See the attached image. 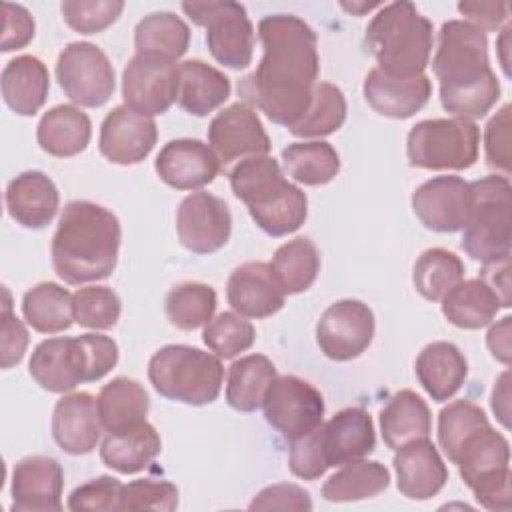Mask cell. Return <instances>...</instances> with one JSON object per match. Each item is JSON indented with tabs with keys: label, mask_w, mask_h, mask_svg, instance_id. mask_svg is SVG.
<instances>
[{
	"label": "cell",
	"mask_w": 512,
	"mask_h": 512,
	"mask_svg": "<svg viewBox=\"0 0 512 512\" xmlns=\"http://www.w3.org/2000/svg\"><path fill=\"white\" fill-rule=\"evenodd\" d=\"M258 36L262 60L238 82V94L274 124L290 128L308 110L318 84L316 34L298 16L272 14L258 22Z\"/></svg>",
	"instance_id": "obj_1"
},
{
	"label": "cell",
	"mask_w": 512,
	"mask_h": 512,
	"mask_svg": "<svg viewBox=\"0 0 512 512\" xmlns=\"http://www.w3.org/2000/svg\"><path fill=\"white\" fill-rule=\"evenodd\" d=\"M432 70L440 82V102L454 118H482L500 98V82L488 62L486 34L466 20L442 24Z\"/></svg>",
	"instance_id": "obj_2"
},
{
	"label": "cell",
	"mask_w": 512,
	"mask_h": 512,
	"mask_svg": "<svg viewBox=\"0 0 512 512\" xmlns=\"http://www.w3.org/2000/svg\"><path fill=\"white\" fill-rule=\"evenodd\" d=\"M120 240L122 228L114 212L88 200H72L52 236L54 272L68 284L108 278L118 262Z\"/></svg>",
	"instance_id": "obj_3"
},
{
	"label": "cell",
	"mask_w": 512,
	"mask_h": 512,
	"mask_svg": "<svg viewBox=\"0 0 512 512\" xmlns=\"http://www.w3.org/2000/svg\"><path fill=\"white\" fill-rule=\"evenodd\" d=\"M118 362V344L104 334L42 340L30 358V376L48 392L64 394L80 382H96Z\"/></svg>",
	"instance_id": "obj_4"
},
{
	"label": "cell",
	"mask_w": 512,
	"mask_h": 512,
	"mask_svg": "<svg viewBox=\"0 0 512 512\" xmlns=\"http://www.w3.org/2000/svg\"><path fill=\"white\" fill-rule=\"evenodd\" d=\"M366 46L382 72L398 78L420 76L432 52V22L406 0L380 6L366 28Z\"/></svg>",
	"instance_id": "obj_5"
},
{
	"label": "cell",
	"mask_w": 512,
	"mask_h": 512,
	"mask_svg": "<svg viewBox=\"0 0 512 512\" xmlns=\"http://www.w3.org/2000/svg\"><path fill=\"white\" fill-rule=\"evenodd\" d=\"M148 378L160 396L204 406L218 398L224 368L216 354L186 344H168L150 358Z\"/></svg>",
	"instance_id": "obj_6"
},
{
	"label": "cell",
	"mask_w": 512,
	"mask_h": 512,
	"mask_svg": "<svg viewBox=\"0 0 512 512\" xmlns=\"http://www.w3.org/2000/svg\"><path fill=\"white\" fill-rule=\"evenodd\" d=\"M472 208L462 228L464 252L492 264L510 258V180L508 176H486L470 182Z\"/></svg>",
	"instance_id": "obj_7"
},
{
	"label": "cell",
	"mask_w": 512,
	"mask_h": 512,
	"mask_svg": "<svg viewBox=\"0 0 512 512\" xmlns=\"http://www.w3.org/2000/svg\"><path fill=\"white\" fill-rule=\"evenodd\" d=\"M480 128L462 118H432L412 126L406 140L410 166L466 170L478 160Z\"/></svg>",
	"instance_id": "obj_8"
},
{
	"label": "cell",
	"mask_w": 512,
	"mask_h": 512,
	"mask_svg": "<svg viewBox=\"0 0 512 512\" xmlns=\"http://www.w3.org/2000/svg\"><path fill=\"white\" fill-rule=\"evenodd\" d=\"M184 14L206 28V44L214 60L240 70L252 62L254 28L246 8L238 2H184Z\"/></svg>",
	"instance_id": "obj_9"
},
{
	"label": "cell",
	"mask_w": 512,
	"mask_h": 512,
	"mask_svg": "<svg viewBox=\"0 0 512 512\" xmlns=\"http://www.w3.org/2000/svg\"><path fill=\"white\" fill-rule=\"evenodd\" d=\"M56 78L64 94L84 108L104 106L116 86L108 56L90 42H72L60 52Z\"/></svg>",
	"instance_id": "obj_10"
},
{
	"label": "cell",
	"mask_w": 512,
	"mask_h": 512,
	"mask_svg": "<svg viewBox=\"0 0 512 512\" xmlns=\"http://www.w3.org/2000/svg\"><path fill=\"white\" fill-rule=\"evenodd\" d=\"M262 408L266 422L286 440L294 442L320 426L324 398L310 382L286 374L272 380Z\"/></svg>",
	"instance_id": "obj_11"
},
{
	"label": "cell",
	"mask_w": 512,
	"mask_h": 512,
	"mask_svg": "<svg viewBox=\"0 0 512 512\" xmlns=\"http://www.w3.org/2000/svg\"><path fill=\"white\" fill-rule=\"evenodd\" d=\"M208 146L216 154L220 168H228L244 158L266 156L272 144L256 110L246 102H234L212 118Z\"/></svg>",
	"instance_id": "obj_12"
},
{
	"label": "cell",
	"mask_w": 512,
	"mask_h": 512,
	"mask_svg": "<svg viewBox=\"0 0 512 512\" xmlns=\"http://www.w3.org/2000/svg\"><path fill=\"white\" fill-rule=\"evenodd\" d=\"M374 338V314L360 300L330 304L318 320L316 342L322 354L336 362L360 356Z\"/></svg>",
	"instance_id": "obj_13"
},
{
	"label": "cell",
	"mask_w": 512,
	"mask_h": 512,
	"mask_svg": "<svg viewBox=\"0 0 512 512\" xmlns=\"http://www.w3.org/2000/svg\"><path fill=\"white\" fill-rule=\"evenodd\" d=\"M122 98L124 106L144 116L164 114L178 98V66L136 54L122 72Z\"/></svg>",
	"instance_id": "obj_14"
},
{
	"label": "cell",
	"mask_w": 512,
	"mask_h": 512,
	"mask_svg": "<svg viewBox=\"0 0 512 512\" xmlns=\"http://www.w3.org/2000/svg\"><path fill=\"white\" fill-rule=\"evenodd\" d=\"M176 232L180 244L194 254L220 250L232 232L228 204L208 192L188 194L176 212Z\"/></svg>",
	"instance_id": "obj_15"
},
{
	"label": "cell",
	"mask_w": 512,
	"mask_h": 512,
	"mask_svg": "<svg viewBox=\"0 0 512 512\" xmlns=\"http://www.w3.org/2000/svg\"><path fill=\"white\" fill-rule=\"evenodd\" d=\"M472 208L470 182L460 176H436L412 194V210L434 232H458L466 226Z\"/></svg>",
	"instance_id": "obj_16"
},
{
	"label": "cell",
	"mask_w": 512,
	"mask_h": 512,
	"mask_svg": "<svg viewBox=\"0 0 512 512\" xmlns=\"http://www.w3.org/2000/svg\"><path fill=\"white\" fill-rule=\"evenodd\" d=\"M156 138V122L150 116L128 106H116L106 114L100 126L98 148L112 164L132 166L152 152Z\"/></svg>",
	"instance_id": "obj_17"
},
{
	"label": "cell",
	"mask_w": 512,
	"mask_h": 512,
	"mask_svg": "<svg viewBox=\"0 0 512 512\" xmlns=\"http://www.w3.org/2000/svg\"><path fill=\"white\" fill-rule=\"evenodd\" d=\"M64 470L48 456H28L12 470L14 512H58L62 510Z\"/></svg>",
	"instance_id": "obj_18"
},
{
	"label": "cell",
	"mask_w": 512,
	"mask_h": 512,
	"mask_svg": "<svg viewBox=\"0 0 512 512\" xmlns=\"http://www.w3.org/2000/svg\"><path fill=\"white\" fill-rule=\"evenodd\" d=\"M318 446L328 468L368 456L376 446L372 416L362 408H344L316 428Z\"/></svg>",
	"instance_id": "obj_19"
},
{
	"label": "cell",
	"mask_w": 512,
	"mask_h": 512,
	"mask_svg": "<svg viewBox=\"0 0 512 512\" xmlns=\"http://www.w3.org/2000/svg\"><path fill=\"white\" fill-rule=\"evenodd\" d=\"M154 168L160 180L170 188L198 190L218 176L220 162L208 144L192 138H178L162 146Z\"/></svg>",
	"instance_id": "obj_20"
},
{
	"label": "cell",
	"mask_w": 512,
	"mask_h": 512,
	"mask_svg": "<svg viewBox=\"0 0 512 512\" xmlns=\"http://www.w3.org/2000/svg\"><path fill=\"white\" fill-rule=\"evenodd\" d=\"M102 434V420L98 414V398L90 392L64 394L52 414V436L56 444L72 454H88L96 448Z\"/></svg>",
	"instance_id": "obj_21"
},
{
	"label": "cell",
	"mask_w": 512,
	"mask_h": 512,
	"mask_svg": "<svg viewBox=\"0 0 512 512\" xmlns=\"http://www.w3.org/2000/svg\"><path fill=\"white\" fill-rule=\"evenodd\" d=\"M392 464L398 490L410 500H428L436 496L448 480V468L428 438L398 448Z\"/></svg>",
	"instance_id": "obj_22"
},
{
	"label": "cell",
	"mask_w": 512,
	"mask_h": 512,
	"mask_svg": "<svg viewBox=\"0 0 512 512\" xmlns=\"http://www.w3.org/2000/svg\"><path fill=\"white\" fill-rule=\"evenodd\" d=\"M228 304L244 318H268L284 306V290L276 282L270 264L244 262L228 278Z\"/></svg>",
	"instance_id": "obj_23"
},
{
	"label": "cell",
	"mask_w": 512,
	"mask_h": 512,
	"mask_svg": "<svg viewBox=\"0 0 512 512\" xmlns=\"http://www.w3.org/2000/svg\"><path fill=\"white\" fill-rule=\"evenodd\" d=\"M364 98L374 112L388 118H410L426 106L432 94V82L426 74L398 78L372 68L364 78Z\"/></svg>",
	"instance_id": "obj_24"
},
{
	"label": "cell",
	"mask_w": 512,
	"mask_h": 512,
	"mask_svg": "<svg viewBox=\"0 0 512 512\" xmlns=\"http://www.w3.org/2000/svg\"><path fill=\"white\" fill-rule=\"evenodd\" d=\"M56 184L38 170H26L6 186V208L12 220L24 228H44L58 210Z\"/></svg>",
	"instance_id": "obj_25"
},
{
	"label": "cell",
	"mask_w": 512,
	"mask_h": 512,
	"mask_svg": "<svg viewBox=\"0 0 512 512\" xmlns=\"http://www.w3.org/2000/svg\"><path fill=\"white\" fill-rule=\"evenodd\" d=\"M2 98L18 116H34L46 102L50 74L46 64L30 54L12 58L0 78Z\"/></svg>",
	"instance_id": "obj_26"
},
{
	"label": "cell",
	"mask_w": 512,
	"mask_h": 512,
	"mask_svg": "<svg viewBox=\"0 0 512 512\" xmlns=\"http://www.w3.org/2000/svg\"><path fill=\"white\" fill-rule=\"evenodd\" d=\"M468 362L452 342H432L416 358V376L436 402L450 400L464 384Z\"/></svg>",
	"instance_id": "obj_27"
},
{
	"label": "cell",
	"mask_w": 512,
	"mask_h": 512,
	"mask_svg": "<svg viewBox=\"0 0 512 512\" xmlns=\"http://www.w3.org/2000/svg\"><path fill=\"white\" fill-rule=\"evenodd\" d=\"M230 78L202 60L178 64V106L194 116H206L230 96Z\"/></svg>",
	"instance_id": "obj_28"
},
{
	"label": "cell",
	"mask_w": 512,
	"mask_h": 512,
	"mask_svg": "<svg viewBox=\"0 0 512 512\" xmlns=\"http://www.w3.org/2000/svg\"><path fill=\"white\" fill-rule=\"evenodd\" d=\"M162 450V440L150 422H140L136 426L108 432L100 446L102 462L120 472L136 474L144 470Z\"/></svg>",
	"instance_id": "obj_29"
},
{
	"label": "cell",
	"mask_w": 512,
	"mask_h": 512,
	"mask_svg": "<svg viewBox=\"0 0 512 512\" xmlns=\"http://www.w3.org/2000/svg\"><path fill=\"white\" fill-rule=\"evenodd\" d=\"M90 136V118L86 112L70 104H60L44 112L36 128V140L40 148L58 158H70L84 152Z\"/></svg>",
	"instance_id": "obj_30"
},
{
	"label": "cell",
	"mask_w": 512,
	"mask_h": 512,
	"mask_svg": "<svg viewBox=\"0 0 512 512\" xmlns=\"http://www.w3.org/2000/svg\"><path fill=\"white\" fill-rule=\"evenodd\" d=\"M380 430L384 444L398 450L408 442L428 438L432 432V416L426 402L416 392L400 390L380 410Z\"/></svg>",
	"instance_id": "obj_31"
},
{
	"label": "cell",
	"mask_w": 512,
	"mask_h": 512,
	"mask_svg": "<svg viewBox=\"0 0 512 512\" xmlns=\"http://www.w3.org/2000/svg\"><path fill=\"white\" fill-rule=\"evenodd\" d=\"M230 188L238 200H242L248 210L262 208L276 200L290 182L284 178L280 164L266 156L244 158L230 170Z\"/></svg>",
	"instance_id": "obj_32"
},
{
	"label": "cell",
	"mask_w": 512,
	"mask_h": 512,
	"mask_svg": "<svg viewBox=\"0 0 512 512\" xmlns=\"http://www.w3.org/2000/svg\"><path fill=\"white\" fill-rule=\"evenodd\" d=\"M452 464L458 466L464 484L472 488L476 482L510 468V444L492 426L480 428L462 442Z\"/></svg>",
	"instance_id": "obj_33"
},
{
	"label": "cell",
	"mask_w": 512,
	"mask_h": 512,
	"mask_svg": "<svg viewBox=\"0 0 512 512\" xmlns=\"http://www.w3.org/2000/svg\"><path fill=\"white\" fill-rule=\"evenodd\" d=\"M500 308L498 296L482 278L460 280L442 298V314L446 320L464 330L488 326Z\"/></svg>",
	"instance_id": "obj_34"
},
{
	"label": "cell",
	"mask_w": 512,
	"mask_h": 512,
	"mask_svg": "<svg viewBox=\"0 0 512 512\" xmlns=\"http://www.w3.org/2000/svg\"><path fill=\"white\" fill-rule=\"evenodd\" d=\"M148 410V392L132 378L118 376L104 384L98 394V414L106 432H118L144 422Z\"/></svg>",
	"instance_id": "obj_35"
},
{
	"label": "cell",
	"mask_w": 512,
	"mask_h": 512,
	"mask_svg": "<svg viewBox=\"0 0 512 512\" xmlns=\"http://www.w3.org/2000/svg\"><path fill=\"white\" fill-rule=\"evenodd\" d=\"M190 44L188 24L174 12H154L144 16L134 30L136 54L176 62Z\"/></svg>",
	"instance_id": "obj_36"
},
{
	"label": "cell",
	"mask_w": 512,
	"mask_h": 512,
	"mask_svg": "<svg viewBox=\"0 0 512 512\" xmlns=\"http://www.w3.org/2000/svg\"><path fill=\"white\" fill-rule=\"evenodd\" d=\"M276 368L264 354H248L228 368L226 402L238 412H254L262 406Z\"/></svg>",
	"instance_id": "obj_37"
},
{
	"label": "cell",
	"mask_w": 512,
	"mask_h": 512,
	"mask_svg": "<svg viewBox=\"0 0 512 512\" xmlns=\"http://www.w3.org/2000/svg\"><path fill=\"white\" fill-rule=\"evenodd\" d=\"M388 484L390 472L384 464L360 458L342 464V468L324 482L322 496L328 502H356L384 492Z\"/></svg>",
	"instance_id": "obj_38"
},
{
	"label": "cell",
	"mask_w": 512,
	"mask_h": 512,
	"mask_svg": "<svg viewBox=\"0 0 512 512\" xmlns=\"http://www.w3.org/2000/svg\"><path fill=\"white\" fill-rule=\"evenodd\" d=\"M22 314L36 332H64L74 322L72 294L56 282H40L24 294Z\"/></svg>",
	"instance_id": "obj_39"
},
{
	"label": "cell",
	"mask_w": 512,
	"mask_h": 512,
	"mask_svg": "<svg viewBox=\"0 0 512 512\" xmlns=\"http://www.w3.org/2000/svg\"><path fill=\"white\" fill-rule=\"evenodd\" d=\"M282 164L292 180L304 186H322L338 174L340 156L324 140L294 142L282 150Z\"/></svg>",
	"instance_id": "obj_40"
},
{
	"label": "cell",
	"mask_w": 512,
	"mask_h": 512,
	"mask_svg": "<svg viewBox=\"0 0 512 512\" xmlns=\"http://www.w3.org/2000/svg\"><path fill=\"white\" fill-rule=\"evenodd\" d=\"M270 268L284 294H300L308 290L318 276V248L304 236L288 240L274 252Z\"/></svg>",
	"instance_id": "obj_41"
},
{
	"label": "cell",
	"mask_w": 512,
	"mask_h": 512,
	"mask_svg": "<svg viewBox=\"0 0 512 512\" xmlns=\"http://www.w3.org/2000/svg\"><path fill=\"white\" fill-rule=\"evenodd\" d=\"M346 120V98L330 82H318L304 116L288 130L298 138H322L336 132Z\"/></svg>",
	"instance_id": "obj_42"
},
{
	"label": "cell",
	"mask_w": 512,
	"mask_h": 512,
	"mask_svg": "<svg viewBox=\"0 0 512 512\" xmlns=\"http://www.w3.org/2000/svg\"><path fill=\"white\" fill-rule=\"evenodd\" d=\"M464 276L462 260L444 248H428L424 250L416 264L412 282L414 288L430 302H438L446 296V292L456 286Z\"/></svg>",
	"instance_id": "obj_43"
},
{
	"label": "cell",
	"mask_w": 512,
	"mask_h": 512,
	"mask_svg": "<svg viewBox=\"0 0 512 512\" xmlns=\"http://www.w3.org/2000/svg\"><path fill=\"white\" fill-rule=\"evenodd\" d=\"M164 308L172 326L180 330H196L212 320L216 292L202 282H184L168 292Z\"/></svg>",
	"instance_id": "obj_44"
},
{
	"label": "cell",
	"mask_w": 512,
	"mask_h": 512,
	"mask_svg": "<svg viewBox=\"0 0 512 512\" xmlns=\"http://www.w3.org/2000/svg\"><path fill=\"white\" fill-rule=\"evenodd\" d=\"M248 212L258 228H262L268 236L278 238L296 232L304 224L308 214V200L298 186L290 184L276 200Z\"/></svg>",
	"instance_id": "obj_45"
},
{
	"label": "cell",
	"mask_w": 512,
	"mask_h": 512,
	"mask_svg": "<svg viewBox=\"0 0 512 512\" xmlns=\"http://www.w3.org/2000/svg\"><path fill=\"white\" fill-rule=\"evenodd\" d=\"M490 426L486 412L470 402V400H456L444 406L438 414V442L448 460L452 462L462 442L480 428Z\"/></svg>",
	"instance_id": "obj_46"
},
{
	"label": "cell",
	"mask_w": 512,
	"mask_h": 512,
	"mask_svg": "<svg viewBox=\"0 0 512 512\" xmlns=\"http://www.w3.org/2000/svg\"><path fill=\"white\" fill-rule=\"evenodd\" d=\"M72 310L76 324L92 330H108L118 322L122 304L112 288L86 286L72 294Z\"/></svg>",
	"instance_id": "obj_47"
},
{
	"label": "cell",
	"mask_w": 512,
	"mask_h": 512,
	"mask_svg": "<svg viewBox=\"0 0 512 512\" xmlns=\"http://www.w3.org/2000/svg\"><path fill=\"white\" fill-rule=\"evenodd\" d=\"M202 340L218 358H234L254 344L256 330L244 316L222 312L204 326Z\"/></svg>",
	"instance_id": "obj_48"
},
{
	"label": "cell",
	"mask_w": 512,
	"mask_h": 512,
	"mask_svg": "<svg viewBox=\"0 0 512 512\" xmlns=\"http://www.w3.org/2000/svg\"><path fill=\"white\" fill-rule=\"evenodd\" d=\"M66 24L80 34H98L118 20L122 0H66L60 6Z\"/></svg>",
	"instance_id": "obj_49"
},
{
	"label": "cell",
	"mask_w": 512,
	"mask_h": 512,
	"mask_svg": "<svg viewBox=\"0 0 512 512\" xmlns=\"http://www.w3.org/2000/svg\"><path fill=\"white\" fill-rule=\"evenodd\" d=\"M178 506V488L168 480L142 478L124 484L122 510L172 512Z\"/></svg>",
	"instance_id": "obj_50"
},
{
	"label": "cell",
	"mask_w": 512,
	"mask_h": 512,
	"mask_svg": "<svg viewBox=\"0 0 512 512\" xmlns=\"http://www.w3.org/2000/svg\"><path fill=\"white\" fill-rule=\"evenodd\" d=\"M122 488L124 484L112 476L92 478L68 496V508L80 510H122Z\"/></svg>",
	"instance_id": "obj_51"
},
{
	"label": "cell",
	"mask_w": 512,
	"mask_h": 512,
	"mask_svg": "<svg viewBox=\"0 0 512 512\" xmlns=\"http://www.w3.org/2000/svg\"><path fill=\"white\" fill-rule=\"evenodd\" d=\"M0 334H2V368L8 370L24 358V352L28 346V330L14 316L10 306V294L6 288H4V304L0 314Z\"/></svg>",
	"instance_id": "obj_52"
},
{
	"label": "cell",
	"mask_w": 512,
	"mask_h": 512,
	"mask_svg": "<svg viewBox=\"0 0 512 512\" xmlns=\"http://www.w3.org/2000/svg\"><path fill=\"white\" fill-rule=\"evenodd\" d=\"M508 128H510V106H502L498 114L486 124L484 148L486 162L490 168L502 170L504 176L510 172V148H508Z\"/></svg>",
	"instance_id": "obj_53"
},
{
	"label": "cell",
	"mask_w": 512,
	"mask_h": 512,
	"mask_svg": "<svg viewBox=\"0 0 512 512\" xmlns=\"http://www.w3.org/2000/svg\"><path fill=\"white\" fill-rule=\"evenodd\" d=\"M250 510H312V500L296 484H272L256 494Z\"/></svg>",
	"instance_id": "obj_54"
},
{
	"label": "cell",
	"mask_w": 512,
	"mask_h": 512,
	"mask_svg": "<svg viewBox=\"0 0 512 512\" xmlns=\"http://www.w3.org/2000/svg\"><path fill=\"white\" fill-rule=\"evenodd\" d=\"M2 14H4V26H2L0 50L10 52V50L24 48L34 38V18L24 6L12 4V2L2 4Z\"/></svg>",
	"instance_id": "obj_55"
},
{
	"label": "cell",
	"mask_w": 512,
	"mask_h": 512,
	"mask_svg": "<svg viewBox=\"0 0 512 512\" xmlns=\"http://www.w3.org/2000/svg\"><path fill=\"white\" fill-rule=\"evenodd\" d=\"M510 480H512V474H510V468H506V470H500V472L476 482L470 490L474 492L480 506H484L486 510L506 512V510H510V504H512Z\"/></svg>",
	"instance_id": "obj_56"
},
{
	"label": "cell",
	"mask_w": 512,
	"mask_h": 512,
	"mask_svg": "<svg viewBox=\"0 0 512 512\" xmlns=\"http://www.w3.org/2000/svg\"><path fill=\"white\" fill-rule=\"evenodd\" d=\"M508 2H460L458 12L468 18V24L486 32H494L508 18Z\"/></svg>",
	"instance_id": "obj_57"
},
{
	"label": "cell",
	"mask_w": 512,
	"mask_h": 512,
	"mask_svg": "<svg viewBox=\"0 0 512 512\" xmlns=\"http://www.w3.org/2000/svg\"><path fill=\"white\" fill-rule=\"evenodd\" d=\"M480 278L494 290L502 308L510 306V258L484 264Z\"/></svg>",
	"instance_id": "obj_58"
},
{
	"label": "cell",
	"mask_w": 512,
	"mask_h": 512,
	"mask_svg": "<svg viewBox=\"0 0 512 512\" xmlns=\"http://www.w3.org/2000/svg\"><path fill=\"white\" fill-rule=\"evenodd\" d=\"M510 320H512L510 316H504L498 324H494L488 330V336H486L490 354L506 366L510 364Z\"/></svg>",
	"instance_id": "obj_59"
},
{
	"label": "cell",
	"mask_w": 512,
	"mask_h": 512,
	"mask_svg": "<svg viewBox=\"0 0 512 512\" xmlns=\"http://www.w3.org/2000/svg\"><path fill=\"white\" fill-rule=\"evenodd\" d=\"M510 374L502 372L496 380V386L492 390V410L502 422L504 428L510 426V388H508Z\"/></svg>",
	"instance_id": "obj_60"
},
{
	"label": "cell",
	"mask_w": 512,
	"mask_h": 512,
	"mask_svg": "<svg viewBox=\"0 0 512 512\" xmlns=\"http://www.w3.org/2000/svg\"><path fill=\"white\" fill-rule=\"evenodd\" d=\"M510 30H512V26L510 24H506L504 26V30H502V34H500V38H498V58H500V64H502V68H504V74L506 76H510V58H508V48H510Z\"/></svg>",
	"instance_id": "obj_61"
},
{
	"label": "cell",
	"mask_w": 512,
	"mask_h": 512,
	"mask_svg": "<svg viewBox=\"0 0 512 512\" xmlns=\"http://www.w3.org/2000/svg\"><path fill=\"white\" fill-rule=\"evenodd\" d=\"M376 6H380L378 2H362V4H342V8H346V10H350L352 14H364L366 10H372V8H376Z\"/></svg>",
	"instance_id": "obj_62"
}]
</instances>
